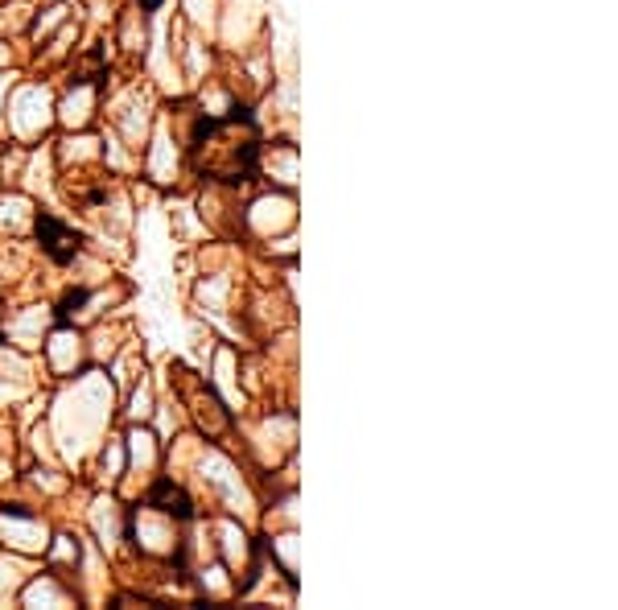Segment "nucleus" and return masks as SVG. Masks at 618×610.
<instances>
[{"label":"nucleus","instance_id":"f03ea898","mask_svg":"<svg viewBox=\"0 0 618 610\" xmlns=\"http://www.w3.org/2000/svg\"><path fill=\"white\" fill-rule=\"evenodd\" d=\"M149 507H161V512L178 516V520H186V516H190V499L182 495V487H174L169 479H161V483L149 491Z\"/></svg>","mask_w":618,"mask_h":610},{"label":"nucleus","instance_id":"f257e3e1","mask_svg":"<svg viewBox=\"0 0 618 610\" xmlns=\"http://www.w3.org/2000/svg\"><path fill=\"white\" fill-rule=\"evenodd\" d=\"M38 235H42V244H46V252L58 260V264H66L75 252H79V235L71 231V227H62L58 219H50V215H42L38 219Z\"/></svg>","mask_w":618,"mask_h":610},{"label":"nucleus","instance_id":"7ed1b4c3","mask_svg":"<svg viewBox=\"0 0 618 610\" xmlns=\"http://www.w3.org/2000/svg\"><path fill=\"white\" fill-rule=\"evenodd\" d=\"M141 5H145V9H157V5H161V0H141Z\"/></svg>","mask_w":618,"mask_h":610}]
</instances>
